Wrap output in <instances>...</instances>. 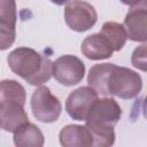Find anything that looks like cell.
<instances>
[{
	"instance_id": "6da1fadb",
	"label": "cell",
	"mask_w": 147,
	"mask_h": 147,
	"mask_svg": "<svg viewBox=\"0 0 147 147\" xmlns=\"http://www.w3.org/2000/svg\"><path fill=\"white\" fill-rule=\"evenodd\" d=\"M87 83L98 94L115 95L124 100L136 98L142 88L139 74L113 63L93 65L88 71Z\"/></svg>"
},
{
	"instance_id": "7a4b0ae2",
	"label": "cell",
	"mask_w": 147,
	"mask_h": 147,
	"mask_svg": "<svg viewBox=\"0 0 147 147\" xmlns=\"http://www.w3.org/2000/svg\"><path fill=\"white\" fill-rule=\"evenodd\" d=\"M122 116V108L114 98L96 99L86 118V126L93 134L94 145L108 147L115 142L114 127Z\"/></svg>"
},
{
	"instance_id": "3957f363",
	"label": "cell",
	"mask_w": 147,
	"mask_h": 147,
	"mask_svg": "<svg viewBox=\"0 0 147 147\" xmlns=\"http://www.w3.org/2000/svg\"><path fill=\"white\" fill-rule=\"evenodd\" d=\"M7 62L11 71L30 85L39 86L48 82L53 75V62L29 47H18L10 52Z\"/></svg>"
},
{
	"instance_id": "277c9868",
	"label": "cell",
	"mask_w": 147,
	"mask_h": 147,
	"mask_svg": "<svg viewBox=\"0 0 147 147\" xmlns=\"http://www.w3.org/2000/svg\"><path fill=\"white\" fill-rule=\"evenodd\" d=\"M31 109L33 116L38 121L42 123H53L59 119L62 111V105L47 86H39L32 93Z\"/></svg>"
},
{
	"instance_id": "5b68a950",
	"label": "cell",
	"mask_w": 147,
	"mask_h": 147,
	"mask_svg": "<svg viewBox=\"0 0 147 147\" xmlns=\"http://www.w3.org/2000/svg\"><path fill=\"white\" fill-rule=\"evenodd\" d=\"M64 20L71 30L84 32L94 26L98 14L91 3L83 0H72L64 8Z\"/></svg>"
},
{
	"instance_id": "8992f818",
	"label": "cell",
	"mask_w": 147,
	"mask_h": 147,
	"mask_svg": "<svg viewBox=\"0 0 147 147\" xmlns=\"http://www.w3.org/2000/svg\"><path fill=\"white\" fill-rule=\"evenodd\" d=\"M84 75L85 64L75 55H62L53 62V76L62 85H76L82 82Z\"/></svg>"
},
{
	"instance_id": "52a82bcc",
	"label": "cell",
	"mask_w": 147,
	"mask_h": 147,
	"mask_svg": "<svg viewBox=\"0 0 147 147\" xmlns=\"http://www.w3.org/2000/svg\"><path fill=\"white\" fill-rule=\"evenodd\" d=\"M98 99V93L91 86H82L72 91L65 101L68 115L76 121H85L92 105Z\"/></svg>"
},
{
	"instance_id": "ba28073f",
	"label": "cell",
	"mask_w": 147,
	"mask_h": 147,
	"mask_svg": "<svg viewBox=\"0 0 147 147\" xmlns=\"http://www.w3.org/2000/svg\"><path fill=\"white\" fill-rule=\"evenodd\" d=\"M127 38L133 41L145 42L147 39V7L146 1L131 7L124 18Z\"/></svg>"
},
{
	"instance_id": "9c48e42d",
	"label": "cell",
	"mask_w": 147,
	"mask_h": 147,
	"mask_svg": "<svg viewBox=\"0 0 147 147\" xmlns=\"http://www.w3.org/2000/svg\"><path fill=\"white\" fill-rule=\"evenodd\" d=\"M29 122L24 105L18 101L0 102V125L7 132H15L18 127Z\"/></svg>"
},
{
	"instance_id": "30bf717a",
	"label": "cell",
	"mask_w": 147,
	"mask_h": 147,
	"mask_svg": "<svg viewBox=\"0 0 147 147\" xmlns=\"http://www.w3.org/2000/svg\"><path fill=\"white\" fill-rule=\"evenodd\" d=\"M59 139L64 147H90L94 145L93 134L86 125L69 124L60 131Z\"/></svg>"
},
{
	"instance_id": "8fae6325",
	"label": "cell",
	"mask_w": 147,
	"mask_h": 147,
	"mask_svg": "<svg viewBox=\"0 0 147 147\" xmlns=\"http://www.w3.org/2000/svg\"><path fill=\"white\" fill-rule=\"evenodd\" d=\"M80 51L90 60H105L113 55V48L108 40L99 32L86 37L83 42Z\"/></svg>"
},
{
	"instance_id": "7c38bea8",
	"label": "cell",
	"mask_w": 147,
	"mask_h": 147,
	"mask_svg": "<svg viewBox=\"0 0 147 147\" xmlns=\"http://www.w3.org/2000/svg\"><path fill=\"white\" fill-rule=\"evenodd\" d=\"M44 142L45 138L40 129L29 122L14 132V144L18 147H41Z\"/></svg>"
},
{
	"instance_id": "4fadbf2b",
	"label": "cell",
	"mask_w": 147,
	"mask_h": 147,
	"mask_svg": "<svg viewBox=\"0 0 147 147\" xmlns=\"http://www.w3.org/2000/svg\"><path fill=\"white\" fill-rule=\"evenodd\" d=\"M100 33L108 40L114 52L121 51L127 40V33L124 25L117 22L103 23Z\"/></svg>"
},
{
	"instance_id": "5bb4252c",
	"label": "cell",
	"mask_w": 147,
	"mask_h": 147,
	"mask_svg": "<svg viewBox=\"0 0 147 147\" xmlns=\"http://www.w3.org/2000/svg\"><path fill=\"white\" fill-rule=\"evenodd\" d=\"M25 88L16 80L5 79L0 82V102L1 101H18L25 105Z\"/></svg>"
},
{
	"instance_id": "9a60e30c",
	"label": "cell",
	"mask_w": 147,
	"mask_h": 147,
	"mask_svg": "<svg viewBox=\"0 0 147 147\" xmlns=\"http://www.w3.org/2000/svg\"><path fill=\"white\" fill-rule=\"evenodd\" d=\"M16 30L15 25L0 20V51L8 49L15 41Z\"/></svg>"
},
{
	"instance_id": "2e32d148",
	"label": "cell",
	"mask_w": 147,
	"mask_h": 147,
	"mask_svg": "<svg viewBox=\"0 0 147 147\" xmlns=\"http://www.w3.org/2000/svg\"><path fill=\"white\" fill-rule=\"evenodd\" d=\"M0 20L16 26L17 13L15 0H0Z\"/></svg>"
},
{
	"instance_id": "e0dca14e",
	"label": "cell",
	"mask_w": 147,
	"mask_h": 147,
	"mask_svg": "<svg viewBox=\"0 0 147 147\" xmlns=\"http://www.w3.org/2000/svg\"><path fill=\"white\" fill-rule=\"evenodd\" d=\"M131 61L136 68L142 71H146V45L145 44H142L141 46L134 49Z\"/></svg>"
},
{
	"instance_id": "ac0fdd59",
	"label": "cell",
	"mask_w": 147,
	"mask_h": 147,
	"mask_svg": "<svg viewBox=\"0 0 147 147\" xmlns=\"http://www.w3.org/2000/svg\"><path fill=\"white\" fill-rule=\"evenodd\" d=\"M119 1L122 3H124V5H127V6L133 7V6H137V5L141 3V2H144L145 0H119Z\"/></svg>"
},
{
	"instance_id": "d6986e66",
	"label": "cell",
	"mask_w": 147,
	"mask_h": 147,
	"mask_svg": "<svg viewBox=\"0 0 147 147\" xmlns=\"http://www.w3.org/2000/svg\"><path fill=\"white\" fill-rule=\"evenodd\" d=\"M53 3H55V5H57V6H62V5H64V3H67V2H69V0H51Z\"/></svg>"
},
{
	"instance_id": "ffe728a7",
	"label": "cell",
	"mask_w": 147,
	"mask_h": 147,
	"mask_svg": "<svg viewBox=\"0 0 147 147\" xmlns=\"http://www.w3.org/2000/svg\"><path fill=\"white\" fill-rule=\"evenodd\" d=\"M0 127H1V125H0Z\"/></svg>"
}]
</instances>
